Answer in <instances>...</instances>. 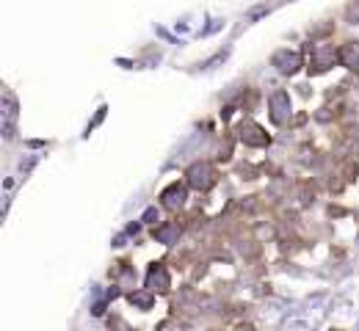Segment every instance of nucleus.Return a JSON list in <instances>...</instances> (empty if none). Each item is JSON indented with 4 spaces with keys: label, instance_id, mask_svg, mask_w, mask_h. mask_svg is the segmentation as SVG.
<instances>
[{
    "label": "nucleus",
    "instance_id": "nucleus-6",
    "mask_svg": "<svg viewBox=\"0 0 359 331\" xmlns=\"http://www.w3.org/2000/svg\"><path fill=\"white\" fill-rule=\"evenodd\" d=\"M133 304H141V307H150V296H133Z\"/></svg>",
    "mask_w": 359,
    "mask_h": 331
},
{
    "label": "nucleus",
    "instance_id": "nucleus-5",
    "mask_svg": "<svg viewBox=\"0 0 359 331\" xmlns=\"http://www.w3.org/2000/svg\"><path fill=\"white\" fill-rule=\"evenodd\" d=\"M271 102H274V108H276V111H274V119H276V122H282V119H285V116H282V111H285L287 94H274V100H271Z\"/></svg>",
    "mask_w": 359,
    "mask_h": 331
},
{
    "label": "nucleus",
    "instance_id": "nucleus-2",
    "mask_svg": "<svg viewBox=\"0 0 359 331\" xmlns=\"http://www.w3.org/2000/svg\"><path fill=\"white\" fill-rule=\"evenodd\" d=\"M182 199H185V190L180 188V185H172V188L163 193V204H166V207H180V204H182Z\"/></svg>",
    "mask_w": 359,
    "mask_h": 331
},
{
    "label": "nucleus",
    "instance_id": "nucleus-7",
    "mask_svg": "<svg viewBox=\"0 0 359 331\" xmlns=\"http://www.w3.org/2000/svg\"><path fill=\"white\" fill-rule=\"evenodd\" d=\"M158 237H163V240H172V237H174V229H161V232H158Z\"/></svg>",
    "mask_w": 359,
    "mask_h": 331
},
{
    "label": "nucleus",
    "instance_id": "nucleus-3",
    "mask_svg": "<svg viewBox=\"0 0 359 331\" xmlns=\"http://www.w3.org/2000/svg\"><path fill=\"white\" fill-rule=\"evenodd\" d=\"M276 64H279L282 72H296V66H299V55H287V53H279L276 55Z\"/></svg>",
    "mask_w": 359,
    "mask_h": 331
},
{
    "label": "nucleus",
    "instance_id": "nucleus-4",
    "mask_svg": "<svg viewBox=\"0 0 359 331\" xmlns=\"http://www.w3.org/2000/svg\"><path fill=\"white\" fill-rule=\"evenodd\" d=\"M155 284H161V290L169 287V276H166V271H163V268H152V271H150V287L158 290Z\"/></svg>",
    "mask_w": 359,
    "mask_h": 331
},
{
    "label": "nucleus",
    "instance_id": "nucleus-1",
    "mask_svg": "<svg viewBox=\"0 0 359 331\" xmlns=\"http://www.w3.org/2000/svg\"><path fill=\"white\" fill-rule=\"evenodd\" d=\"M188 177H191V185H196V188H207V185L213 182L207 166H193L191 171H188Z\"/></svg>",
    "mask_w": 359,
    "mask_h": 331
}]
</instances>
